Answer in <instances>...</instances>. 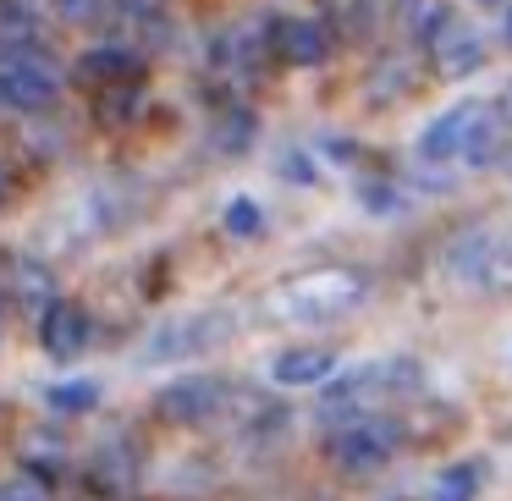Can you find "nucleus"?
I'll return each mask as SVG.
<instances>
[{
  "instance_id": "obj_1",
  "label": "nucleus",
  "mask_w": 512,
  "mask_h": 501,
  "mask_svg": "<svg viewBox=\"0 0 512 501\" xmlns=\"http://www.w3.org/2000/svg\"><path fill=\"white\" fill-rule=\"evenodd\" d=\"M496 149H501L496 105H479V100L452 105V111L435 116V122L424 127V138H419V155L424 160H435V166H452V160H457V166H468V171L490 166Z\"/></svg>"
},
{
  "instance_id": "obj_2",
  "label": "nucleus",
  "mask_w": 512,
  "mask_h": 501,
  "mask_svg": "<svg viewBox=\"0 0 512 501\" xmlns=\"http://www.w3.org/2000/svg\"><path fill=\"white\" fill-rule=\"evenodd\" d=\"M397 446H402L397 419L353 413V419H342V424H336V435H331V463L342 468V474H380Z\"/></svg>"
},
{
  "instance_id": "obj_3",
  "label": "nucleus",
  "mask_w": 512,
  "mask_h": 501,
  "mask_svg": "<svg viewBox=\"0 0 512 501\" xmlns=\"http://www.w3.org/2000/svg\"><path fill=\"white\" fill-rule=\"evenodd\" d=\"M0 94H6V111L39 116L61 100V78H56V67L28 45V50H12V61L0 67Z\"/></svg>"
},
{
  "instance_id": "obj_4",
  "label": "nucleus",
  "mask_w": 512,
  "mask_h": 501,
  "mask_svg": "<svg viewBox=\"0 0 512 501\" xmlns=\"http://www.w3.org/2000/svg\"><path fill=\"white\" fill-rule=\"evenodd\" d=\"M424 50H430V61H435L441 78H474V72L485 67V39H479V28L463 23V17H452V12L430 17Z\"/></svg>"
},
{
  "instance_id": "obj_5",
  "label": "nucleus",
  "mask_w": 512,
  "mask_h": 501,
  "mask_svg": "<svg viewBox=\"0 0 512 501\" xmlns=\"http://www.w3.org/2000/svg\"><path fill=\"white\" fill-rule=\"evenodd\" d=\"M226 402H232L226 380H215V375H182V380H171V386L155 397V408H160V419H166V424H210Z\"/></svg>"
},
{
  "instance_id": "obj_6",
  "label": "nucleus",
  "mask_w": 512,
  "mask_h": 501,
  "mask_svg": "<svg viewBox=\"0 0 512 501\" xmlns=\"http://www.w3.org/2000/svg\"><path fill=\"white\" fill-rule=\"evenodd\" d=\"M265 45L276 50V61H287V67H320L325 50H331V34H325V23H314V17H281L265 34Z\"/></svg>"
},
{
  "instance_id": "obj_7",
  "label": "nucleus",
  "mask_w": 512,
  "mask_h": 501,
  "mask_svg": "<svg viewBox=\"0 0 512 501\" xmlns=\"http://www.w3.org/2000/svg\"><path fill=\"white\" fill-rule=\"evenodd\" d=\"M89 314L78 309L72 298H56L45 314H39V342H45L50 358H78L83 347H89Z\"/></svg>"
},
{
  "instance_id": "obj_8",
  "label": "nucleus",
  "mask_w": 512,
  "mask_h": 501,
  "mask_svg": "<svg viewBox=\"0 0 512 501\" xmlns=\"http://www.w3.org/2000/svg\"><path fill=\"white\" fill-rule=\"evenodd\" d=\"M331 375H336L331 347H287V353H276V364H270V380H276V386H325Z\"/></svg>"
},
{
  "instance_id": "obj_9",
  "label": "nucleus",
  "mask_w": 512,
  "mask_h": 501,
  "mask_svg": "<svg viewBox=\"0 0 512 501\" xmlns=\"http://www.w3.org/2000/svg\"><path fill=\"white\" fill-rule=\"evenodd\" d=\"M215 331H226L221 314H193V320H177V325H166V331H160V342L149 347V358H182V353H199V347L221 342Z\"/></svg>"
},
{
  "instance_id": "obj_10",
  "label": "nucleus",
  "mask_w": 512,
  "mask_h": 501,
  "mask_svg": "<svg viewBox=\"0 0 512 501\" xmlns=\"http://www.w3.org/2000/svg\"><path fill=\"white\" fill-rule=\"evenodd\" d=\"M375 386H380V369H353V375H342V380L331 375L320 391V402L336 419H353V413H364V402L375 397Z\"/></svg>"
},
{
  "instance_id": "obj_11",
  "label": "nucleus",
  "mask_w": 512,
  "mask_h": 501,
  "mask_svg": "<svg viewBox=\"0 0 512 501\" xmlns=\"http://www.w3.org/2000/svg\"><path fill=\"white\" fill-rule=\"evenodd\" d=\"M78 72L89 83H100V89L105 83H133L138 78V56L122 50V45H100V50H89V56L78 61Z\"/></svg>"
},
{
  "instance_id": "obj_12",
  "label": "nucleus",
  "mask_w": 512,
  "mask_h": 501,
  "mask_svg": "<svg viewBox=\"0 0 512 501\" xmlns=\"http://www.w3.org/2000/svg\"><path fill=\"white\" fill-rule=\"evenodd\" d=\"M12 270H17V298H23L28 309L39 303V314H45L50 303H56V276H50V270L39 265V259H17Z\"/></svg>"
},
{
  "instance_id": "obj_13",
  "label": "nucleus",
  "mask_w": 512,
  "mask_h": 501,
  "mask_svg": "<svg viewBox=\"0 0 512 501\" xmlns=\"http://www.w3.org/2000/svg\"><path fill=\"white\" fill-rule=\"evenodd\" d=\"M479 485H485V463H452L441 479H435L430 501H474Z\"/></svg>"
},
{
  "instance_id": "obj_14",
  "label": "nucleus",
  "mask_w": 512,
  "mask_h": 501,
  "mask_svg": "<svg viewBox=\"0 0 512 501\" xmlns=\"http://www.w3.org/2000/svg\"><path fill=\"white\" fill-rule=\"evenodd\" d=\"M111 6H116V17H127L133 28H144L155 45L171 34V28H166V0H111Z\"/></svg>"
},
{
  "instance_id": "obj_15",
  "label": "nucleus",
  "mask_w": 512,
  "mask_h": 501,
  "mask_svg": "<svg viewBox=\"0 0 512 501\" xmlns=\"http://www.w3.org/2000/svg\"><path fill=\"white\" fill-rule=\"evenodd\" d=\"M358 199H364V210H375V215H391L402 204V188L391 177H369V182H358Z\"/></svg>"
},
{
  "instance_id": "obj_16",
  "label": "nucleus",
  "mask_w": 512,
  "mask_h": 501,
  "mask_svg": "<svg viewBox=\"0 0 512 501\" xmlns=\"http://www.w3.org/2000/svg\"><path fill=\"white\" fill-rule=\"evenodd\" d=\"M248 138H254V116L248 111H221V122H215V144L221 149H248Z\"/></svg>"
},
{
  "instance_id": "obj_17",
  "label": "nucleus",
  "mask_w": 512,
  "mask_h": 501,
  "mask_svg": "<svg viewBox=\"0 0 512 501\" xmlns=\"http://www.w3.org/2000/svg\"><path fill=\"white\" fill-rule=\"evenodd\" d=\"M133 105H138V78L133 83H105V89H100V116H105V122H122Z\"/></svg>"
},
{
  "instance_id": "obj_18",
  "label": "nucleus",
  "mask_w": 512,
  "mask_h": 501,
  "mask_svg": "<svg viewBox=\"0 0 512 501\" xmlns=\"http://www.w3.org/2000/svg\"><path fill=\"white\" fill-rule=\"evenodd\" d=\"M221 221H226V232H232V237H254L259 226H265V215H259V204H254V199H232Z\"/></svg>"
},
{
  "instance_id": "obj_19",
  "label": "nucleus",
  "mask_w": 512,
  "mask_h": 501,
  "mask_svg": "<svg viewBox=\"0 0 512 501\" xmlns=\"http://www.w3.org/2000/svg\"><path fill=\"white\" fill-rule=\"evenodd\" d=\"M50 402H56V408H67V413H83V408H94V402H100V386H94V380H67V386L50 391Z\"/></svg>"
},
{
  "instance_id": "obj_20",
  "label": "nucleus",
  "mask_w": 512,
  "mask_h": 501,
  "mask_svg": "<svg viewBox=\"0 0 512 501\" xmlns=\"http://www.w3.org/2000/svg\"><path fill=\"white\" fill-rule=\"evenodd\" d=\"M0 501H50V490L39 485L34 474H17V479H6V485H0Z\"/></svg>"
},
{
  "instance_id": "obj_21",
  "label": "nucleus",
  "mask_w": 512,
  "mask_h": 501,
  "mask_svg": "<svg viewBox=\"0 0 512 501\" xmlns=\"http://www.w3.org/2000/svg\"><path fill=\"white\" fill-rule=\"evenodd\" d=\"M56 12L67 17V23H89V17L105 12V0H56Z\"/></svg>"
},
{
  "instance_id": "obj_22",
  "label": "nucleus",
  "mask_w": 512,
  "mask_h": 501,
  "mask_svg": "<svg viewBox=\"0 0 512 501\" xmlns=\"http://www.w3.org/2000/svg\"><path fill=\"white\" fill-rule=\"evenodd\" d=\"M12 199V171H6V160H0V204Z\"/></svg>"
},
{
  "instance_id": "obj_23",
  "label": "nucleus",
  "mask_w": 512,
  "mask_h": 501,
  "mask_svg": "<svg viewBox=\"0 0 512 501\" xmlns=\"http://www.w3.org/2000/svg\"><path fill=\"white\" fill-rule=\"evenodd\" d=\"M507 45H512V6H507Z\"/></svg>"
},
{
  "instance_id": "obj_24",
  "label": "nucleus",
  "mask_w": 512,
  "mask_h": 501,
  "mask_svg": "<svg viewBox=\"0 0 512 501\" xmlns=\"http://www.w3.org/2000/svg\"><path fill=\"white\" fill-rule=\"evenodd\" d=\"M23 6H28V0H23Z\"/></svg>"
}]
</instances>
